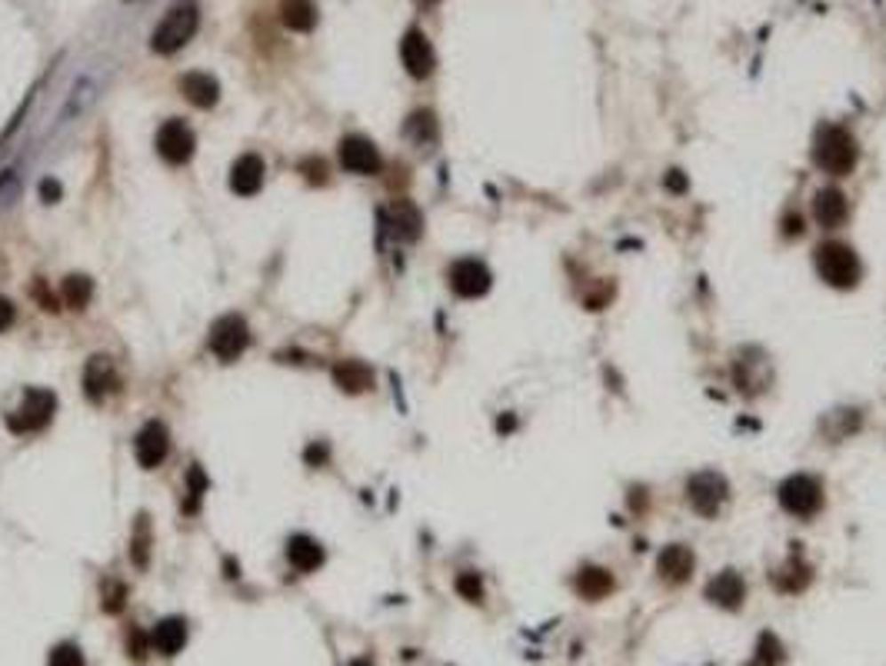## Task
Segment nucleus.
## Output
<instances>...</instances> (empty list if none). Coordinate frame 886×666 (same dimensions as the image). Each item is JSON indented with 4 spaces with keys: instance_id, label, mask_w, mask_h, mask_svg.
I'll return each mask as SVG.
<instances>
[{
    "instance_id": "21",
    "label": "nucleus",
    "mask_w": 886,
    "mask_h": 666,
    "mask_svg": "<svg viewBox=\"0 0 886 666\" xmlns=\"http://www.w3.org/2000/svg\"><path fill=\"white\" fill-rule=\"evenodd\" d=\"M150 646L160 656H177L187 646V620H180V616L160 620L157 627H154V633H150Z\"/></svg>"
},
{
    "instance_id": "3",
    "label": "nucleus",
    "mask_w": 886,
    "mask_h": 666,
    "mask_svg": "<svg viewBox=\"0 0 886 666\" xmlns=\"http://www.w3.org/2000/svg\"><path fill=\"white\" fill-rule=\"evenodd\" d=\"M817 274L830 284V287L850 290L860 284L863 277V263L860 253L850 247V244H840V240H826L817 247Z\"/></svg>"
},
{
    "instance_id": "1",
    "label": "nucleus",
    "mask_w": 886,
    "mask_h": 666,
    "mask_svg": "<svg viewBox=\"0 0 886 666\" xmlns=\"http://www.w3.org/2000/svg\"><path fill=\"white\" fill-rule=\"evenodd\" d=\"M813 160L823 173L830 177H847L853 173L857 160H860V144L857 137L840 127V124H823L817 137H813Z\"/></svg>"
},
{
    "instance_id": "42",
    "label": "nucleus",
    "mask_w": 886,
    "mask_h": 666,
    "mask_svg": "<svg viewBox=\"0 0 886 666\" xmlns=\"http://www.w3.org/2000/svg\"><path fill=\"white\" fill-rule=\"evenodd\" d=\"M666 187H670V190H676V194H683V190H687V177H683L680 170H670V177H666Z\"/></svg>"
},
{
    "instance_id": "7",
    "label": "nucleus",
    "mask_w": 886,
    "mask_h": 666,
    "mask_svg": "<svg viewBox=\"0 0 886 666\" xmlns=\"http://www.w3.org/2000/svg\"><path fill=\"white\" fill-rule=\"evenodd\" d=\"M687 497H690V507L697 510L700 517H716L723 503L730 500V484L723 473L716 470H700L690 477L687 484Z\"/></svg>"
},
{
    "instance_id": "30",
    "label": "nucleus",
    "mask_w": 886,
    "mask_h": 666,
    "mask_svg": "<svg viewBox=\"0 0 886 666\" xmlns=\"http://www.w3.org/2000/svg\"><path fill=\"white\" fill-rule=\"evenodd\" d=\"M131 560L144 570L147 560H150V523H147V513L137 517V526H133L131 536Z\"/></svg>"
},
{
    "instance_id": "26",
    "label": "nucleus",
    "mask_w": 886,
    "mask_h": 666,
    "mask_svg": "<svg viewBox=\"0 0 886 666\" xmlns=\"http://www.w3.org/2000/svg\"><path fill=\"white\" fill-rule=\"evenodd\" d=\"M97 91H100L97 80L80 77L77 84L70 87V97H67L64 110H60V124H67V120H74V117H84V114L93 107V100H97Z\"/></svg>"
},
{
    "instance_id": "14",
    "label": "nucleus",
    "mask_w": 886,
    "mask_h": 666,
    "mask_svg": "<svg viewBox=\"0 0 886 666\" xmlns=\"http://www.w3.org/2000/svg\"><path fill=\"white\" fill-rule=\"evenodd\" d=\"M117 383L120 380H117V370H114V360H110V357L97 353V357L87 360V366H84V393L91 397L93 404H100L107 393L117 390Z\"/></svg>"
},
{
    "instance_id": "8",
    "label": "nucleus",
    "mask_w": 886,
    "mask_h": 666,
    "mask_svg": "<svg viewBox=\"0 0 886 666\" xmlns=\"http://www.w3.org/2000/svg\"><path fill=\"white\" fill-rule=\"evenodd\" d=\"M337 157H340V167L347 173H357V177H377L384 170V157H380L377 144L367 140V137H360V133H350V137L340 140Z\"/></svg>"
},
{
    "instance_id": "40",
    "label": "nucleus",
    "mask_w": 886,
    "mask_h": 666,
    "mask_svg": "<svg viewBox=\"0 0 886 666\" xmlns=\"http://www.w3.org/2000/svg\"><path fill=\"white\" fill-rule=\"evenodd\" d=\"M13 320H17V307H13L7 297H0V333H4V330H11Z\"/></svg>"
},
{
    "instance_id": "45",
    "label": "nucleus",
    "mask_w": 886,
    "mask_h": 666,
    "mask_svg": "<svg viewBox=\"0 0 886 666\" xmlns=\"http://www.w3.org/2000/svg\"><path fill=\"white\" fill-rule=\"evenodd\" d=\"M354 666H371V660H357Z\"/></svg>"
},
{
    "instance_id": "31",
    "label": "nucleus",
    "mask_w": 886,
    "mask_h": 666,
    "mask_svg": "<svg viewBox=\"0 0 886 666\" xmlns=\"http://www.w3.org/2000/svg\"><path fill=\"white\" fill-rule=\"evenodd\" d=\"M204 493H207V477H204V470H200L197 463H194V467H190V473H187V503H184V513H197Z\"/></svg>"
},
{
    "instance_id": "9",
    "label": "nucleus",
    "mask_w": 886,
    "mask_h": 666,
    "mask_svg": "<svg viewBox=\"0 0 886 666\" xmlns=\"http://www.w3.org/2000/svg\"><path fill=\"white\" fill-rule=\"evenodd\" d=\"M400 60L407 67V74L413 80H427L437 67V53H434V44L427 37L420 27H411L403 40H400Z\"/></svg>"
},
{
    "instance_id": "6",
    "label": "nucleus",
    "mask_w": 886,
    "mask_h": 666,
    "mask_svg": "<svg viewBox=\"0 0 886 666\" xmlns=\"http://www.w3.org/2000/svg\"><path fill=\"white\" fill-rule=\"evenodd\" d=\"M207 343H211V353L220 364H234L251 347V327L240 314H224L220 320H213Z\"/></svg>"
},
{
    "instance_id": "43",
    "label": "nucleus",
    "mask_w": 886,
    "mask_h": 666,
    "mask_svg": "<svg viewBox=\"0 0 886 666\" xmlns=\"http://www.w3.org/2000/svg\"><path fill=\"white\" fill-rule=\"evenodd\" d=\"M7 187H13V170H4V173H0V200L7 194Z\"/></svg>"
},
{
    "instance_id": "37",
    "label": "nucleus",
    "mask_w": 886,
    "mask_h": 666,
    "mask_svg": "<svg viewBox=\"0 0 886 666\" xmlns=\"http://www.w3.org/2000/svg\"><path fill=\"white\" fill-rule=\"evenodd\" d=\"M34 297L40 301V310H47V314H57V310H60V307H57V297H53V293H47V287H44L40 280L34 284Z\"/></svg>"
},
{
    "instance_id": "15",
    "label": "nucleus",
    "mask_w": 886,
    "mask_h": 666,
    "mask_svg": "<svg viewBox=\"0 0 886 666\" xmlns=\"http://www.w3.org/2000/svg\"><path fill=\"white\" fill-rule=\"evenodd\" d=\"M706 600L720 606V610H740L746 600V583L737 570H723L706 583Z\"/></svg>"
},
{
    "instance_id": "20",
    "label": "nucleus",
    "mask_w": 886,
    "mask_h": 666,
    "mask_svg": "<svg viewBox=\"0 0 886 666\" xmlns=\"http://www.w3.org/2000/svg\"><path fill=\"white\" fill-rule=\"evenodd\" d=\"M333 383H337V390L350 393V397H357V393H367L373 387V370L363 360H337L333 364Z\"/></svg>"
},
{
    "instance_id": "39",
    "label": "nucleus",
    "mask_w": 886,
    "mask_h": 666,
    "mask_svg": "<svg viewBox=\"0 0 886 666\" xmlns=\"http://www.w3.org/2000/svg\"><path fill=\"white\" fill-rule=\"evenodd\" d=\"M124 593H127V590L120 587V583H114L110 597H104V610H107V614H120V610H124Z\"/></svg>"
},
{
    "instance_id": "5",
    "label": "nucleus",
    "mask_w": 886,
    "mask_h": 666,
    "mask_svg": "<svg viewBox=\"0 0 886 666\" xmlns=\"http://www.w3.org/2000/svg\"><path fill=\"white\" fill-rule=\"evenodd\" d=\"M777 500H780V507L786 513H794L800 520H810L823 510V486L810 473H794L777 486Z\"/></svg>"
},
{
    "instance_id": "28",
    "label": "nucleus",
    "mask_w": 886,
    "mask_h": 666,
    "mask_svg": "<svg viewBox=\"0 0 886 666\" xmlns=\"http://www.w3.org/2000/svg\"><path fill=\"white\" fill-rule=\"evenodd\" d=\"M786 654H783V643L777 640V633H770L763 630L760 637H756V646H754V656H750V666H783Z\"/></svg>"
},
{
    "instance_id": "44",
    "label": "nucleus",
    "mask_w": 886,
    "mask_h": 666,
    "mask_svg": "<svg viewBox=\"0 0 886 666\" xmlns=\"http://www.w3.org/2000/svg\"><path fill=\"white\" fill-rule=\"evenodd\" d=\"M510 427H516V420H510V417H503V420H500V430H510Z\"/></svg>"
},
{
    "instance_id": "25",
    "label": "nucleus",
    "mask_w": 886,
    "mask_h": 666,
    "mask_svg": "<svg viewBox=\"0 0 886 666\" xmlns=\"http://www.w3.org/2000/svg\"><path fill=\"white\" fill-rule=\"evenodd\" d=\"M810 580H813V570L800 557H794V560H786L783 566L773 570V587L780 590V593H803L810 587Z\"/></svg>"
},
{
    "instance_id": "2",
    "label": "nucleus",
    "mask_w": 886,
    "mask_h": 666,
    "mask_svg": "<svg viewBox=\"0 0 886 666\" xmlns=\"http://www.w3.org/2000/svg\"><path fill=\"white\" fill-rule=\"evenodd\" d=\"M197 27H200L197 0H177V4H171V11L164 13V20L154 27L150 51L160 53V57H171V53H177L180 47H187L194 40Z\"/></svg>"
},
{
    "instance_id": "29",
    "label": "nucleus",
    "mask_w": 886,
    "mask_h": 666,
    "mask_svg": "<svg viewBox=\"0 0 886 666\" xmlns=\"http://www.w3.org/2000/svg\"><path fill=\"white\" fill-rule=\"evenodd\" d=\"M407 137L420 147L434 144V140H437V117H434L430 110H417V114L407 120Z\"/></svg>"
},
{
    "instance_id": "27",
    "label": "nucleus",
    "mask_w": 886,
    "mask_h": 666,
    "mask_svg": "<svg viewBox=\"0 0 886 666\" xmlns=\"http://www.w3.org/2000/svg\"><path fill=\"white\" fill-rule=\"evenodd\" d=\"M64 303L70 307V310H87L91 307V301H93V280L87 274H70L64 280Z\"/></svg>"
},
{
    "instance_id": "36",
    "label": "nucleus",
    "mask_w": 886,
    "mask_h": 666,
    "mask_svg": "<svg viewBox=\"0 0 886 666\" xmlns=\"http://www.w3.org/2000/svg\"><path fill=\"white\" fill-rule=\"evenodd\" d=\"M60 194H64L60 181H53V177H44V181H40V197H44V204H57Z\"/></svg>"
},
{
    "instance_id": "18",
    "label": "nucleus",
    "mask_w": 886,
    "mask_h": 666,
    "mask_svg": "<svg viewBox=\"0 0 886 666\" xmlns=\"http://www.w3.org/2000/svg\"><path fill=\"white\" fill-rule=\"evenodd\" d=\"M180 93L194 107H200V110H211L220 100V84H217V77L204 74V70H190V74L180 77Z\"/></svg>"
},
{
    "instance_id": "17",
    "label": "nucleus",
    "mask_w": 886,
    "mask_h": 666,
    "mask_svg": "<svg viewBox=\"0 0 886 666\" xmlns=\"http://www.w3.org/2000/svg\"><path fill=\"white\" fill-rule=\"evenodd\" d=\"M813 217L820 223L823 230H836V227H843L850 217V204H847V194L840 190V187H823L817 200H813Z\"/></svg>"
},
{
    "instance_id": "34",
    "label": "nucleus",
    "mask_w": 886,
    "mask_h": 666,
    "mask_svg": "<svg viewBox=\"0 0 886 666\" xmlns=\"http://www.w3.org/2000/svg\"><path fill=\"white\" fill-rule=\"evenodd\" d=\"M300 173H304V181L314 183V187H323V183L331 181V177H327V164H323V157H307L304 164H300Z\"/></svg>"
},
{
    "instance_id": "16",
    "label": "nucleus",
    "mask_w": 886,
    "mask_h": 666,
    "mask_svg": "<svg viewBox=\"0 0 886 666\" xmlns=\"http://www.w3.org/2000/svg\"><path fill=\"white\" fill-rule=\"evenodd\" d=\"M264 177H267L264 160L257 157V154H243L230 167V190L237 197H257L260 187H264Z\"/></svg>"
},
{
    "instance_id": "32",
    "label": "nucleus",
    "mask_w": 886,
    "mask_h": 666,
    "mask_svg": "<svg viewBox=\"0 0 886 666\" xmlns=\"http://www.w3.org/2000/svg\"><path fill=\"white\" fill-rule=\"evenodd\" d=\"M457 593L470 603H483V580H480V574L463 570V574L457 576Z\"/></svg>"
},
{
    "instance_id": "33",
    "label": "nucleus",
    "mask_w": 886,
    "mask_h": 666,
    "mask_svg": "<svg viewBox=\"0 0 886 666\" xmlns=\"http://www.w3.org/2000/svg\"><path fill=\"white\" fill-rule=\"evenodd\" d=\"M47 666H87V663H84L80 646H74V643H60V646H53L51 650Z\"/></svg>"
},
{
    "instance_id": "46",
    "label": "nucleus",
    "mask_w": 886,
    "mask_h": 666,
    "mask_svg": "<svg viewBox=\"0 0 886 666\" xmlns=\"http://www.w3.org/2000/svg\"><path fill=\"white\" fill-rule=\"evenodd\" d=\"M424 4H434V0H424Z\"/></svg>"
},
{
    "instance_id": "23",
    "label": "nucleus",
    "mask_w": 886,
    "mask_h": 666,
    "mask_svg": "<svg viewBox=\"0 0 886 666\" xmlns=\"http://www.w3.org/2000/svg\"><path fill=\"white\" fill-rule=\"evenodd\" d=\"M613 587H617V580L603 566H583L580 574L573 576V590L580 593L583 600H603V597L613 593Z\"/></svg>"
},
{
    "instance_id": "41",
    "label": "nucleus",
    "mask_w": 886,
    "mask_h": 666,
    "mask_svg": "<svg viewBox=\"0 0 886 666\" xmlns=\"http://www.w3.org/2000/svg\"><path fill=\"white\" fill-rule=\"evenodd\" d=\"M307 463L310 467H320V463H327V444H310L307 446Z\"/></svg>"
},
{
    "instance_id": "10",
    "label": "nucleus",
    "mask_w": 886,
    "mask_h": 666,
    "mask_svg": "<svg viewBox=\"0 0 886 666\" xmlns=\"http://www.w3.org/2000/svg\"><path fill=\"white\" fill-rule=\"evenodd\" d=\"M450 290L457 293V297H467V301H476V297H483L493 284V277H490L487 263L476 261V257H463L450 267Z\"/></svg>"
},
{
    "instance_id": "13",
    "label": "nucleus",
    "mask_w": 886,
    "mask_h": 666,
    "mask_svg": "<svg viewBox=\"0 0 886 666\" xmlns=\"http://www.w3.org/2000/svg\"><path fill=\"white\" fill-rule=\"evenodd\" d=\"M693 570H697V557L683 543H670L660 553V560H657V574H660V580L666 587H683L690 576H693Z\"/></svg>"
},
{
    "instance_id": "35",
    "label": "nucleus",
    "mask_w": 886,
    "mask_h": 666,
    "mask_svg": "<svg viewBox=\"0 0 886 666\" xmlns=\"http://www.w3.org/2000/svg\"><path fill=\"white\" fill-rule=\"evenodd\" d=\"M127 654H131L137 663H144L147 660V640L140 630H131V637H127Z\"/></svg>"
},
{
    "instance_id": "38",
    "label": "nucleus",
    "mask_w": 886,
    "mask_h": 666,
    "mask_svg": "<svg viewBox=\"0 0 886 666\" xmlns=\"http://www.w3.org/2000/svg\"><path fill=\"white\" fill-rule=\"evenodd\" d=\"M30 100H34V93H27V100H24V104H20V107H17V114H13V120H11V124H7V131L0 133V144H4V140H11L13 131L20 127V120H24V114H27V107H30Z\"/></svg>"
},
{
    "instance_id": "11",
    "label": "nucleus",
    "mask_w": 886,
    "mask_h": 666,
    "mask_svg": "<svg viewBox=\"0 0 886 666\" xmlns=\"http://www.w3.org/2000/svg\"><path fill=\"white\" fill-rule=\"evenodd\" d=\"M194 150H197V137H194V131L187 127L184 120L173 117L157 131V154L167 164H173V167L187 164V160L194 157Z\"/></svg>"
},
{
    "instance_id": "19",
    "label": "nucleus",
    "mask_w": 886,
    "mask_h": 666,
    "mask_svg": "<svg viewBox=\"0 0 886 666\" xmlns=\"http://www.w3.org/2000/svg\"><path fill=\"white\" fill-rule=\"evenodd\" d=\"M287 560L297 574H317L323 566V547H320L314 536L307 534H293L287 540Z\"/></svg>"
},
{
    "instance_id": "12",
    "label": "nucleus",
    "mask_w": 886,
    "mask_h": 666,
    "mask_svg": "<svg viewBox=\"0 0 886 666\" xmlns=\"http://www.w3.org/2000/svg\"><path fill=\"white\" fill-rule=\"evenodd\" d=\"M133 453H137V463L144 470H157L160 463L167 460V453H171V433H167V427L160 420H147L144 427H140V433H137V440H133Z\"/></svg>"
},
{
    "instance_id": "4",
    "label": "nucleus",
    "mask_w": 886,
    "mask_h": 666,
    "mask_svg": "<svg viewBox=\"0 0 886 666\" xmlns=\"http://www.w3.org/2000/svg\"><path fill=\"white\" fill-rule=\"evenodd\" d=\"M53 410H57V397H53L51 390H44V387H30V390H24L17 410L7 413V427H11V433H17V437L37 433L53 420Z\"/></svg>"
},
{
    "instance_id": "22",
    "label": "nucleus",
    "mask_w": 886,
    "mask_h": 666,
    "mask_svg": "<svg viewBox=\"0 0 886 666\" xmlns=\"http://www.w3.org/2000/svg\"><path fill=\"white\" fill-rule=\"evenodd\" d=\"M390 234L397 237V240H407V244H413L417 237L424 234V217H420L417 204H411V200H397V204L390 207Z\"/></svg>"
},
{
    "instance_id": "24",
    "label": "nucleus",
    "mask_w": 886,
    "mask_h": 666,
    "mask_svg": "<svg viewBox=\"0 0 886 666\" xmlns=\"http://www.w3.org/2000/svg\"><path fill=\"white\" fill-rule=\"evenodd\" d=\"M280 24L293 34H310L317 27V4L314 0H280Z\"/></svg>"
}]
</instances>
